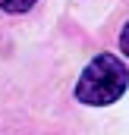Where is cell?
<instances>
[{
  "label": "cell",
  "mask_w": 129,
  "mask_h": 135,
  "mask_svg": "<svg viewBox=\"0 0 129 135\" xmlns=\"http://www.w3.org/2000/svg\"><path fill=\"white\" fill-rule=\"evenodd\" d=\"M126 85H129V72L123 66V60L113 57V54H101L79 75L76 98L88 107H107V104L123 98Z\"/></svg>",
  "instance_id": "6da1fadb"
},
{
  "label": "cell",
  "mask_w": 129,
  "mask_h": 135,
  "mask_svg": "<svg viewBox=\"0 0 129 135\" xmlns=\"http://www.w3.org/2000/svg\"><path fill=\"white\" fill-rule=\"evenodd\" d=\"M38 0H0V9L3 13H29Z\"/></svg>",
  "instance_id": "7a4b0ae2"
},
{
  "label": "cell",
  "mask_w": 129,
  "mask_h": 135,
  "mask_svg": "<svg viewBox=\"0 0 129 135\" xmlns=\"http://www.w3.org/2000/svg\"><path fill=\"white\" fill-rule=\"evenodd\" d=\"M120 47H123V54L129 57V22L123 25V35H120Z\"/></svg>",
  "instance_id": "3957f363"
}]
</instances>
